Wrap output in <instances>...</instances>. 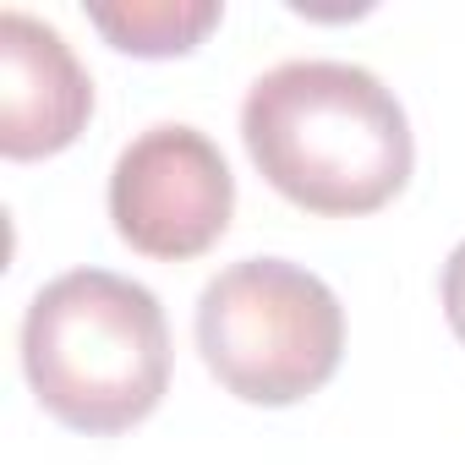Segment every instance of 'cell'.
<instances>
[{
  "instance_id": "1",
  "label": "cell",
  "mask_w": 465,
  "mask_h": 465,
  "mask_svg": "<svg viewBox=\"0 0 465 465\" xmlns=\"http://www.w3.org/2000/svg\"><path fill=\"white\" fill-rule=\"evenodd\" d=\"M242 137L280 197L329 219L383 208L411 175L400 99L345 61H285L263 72L242 104Z\"/></svg>"
},
{
  "instance_id": "2",
  "label": "cell",
  "mask_w": 465,
  "mask_h": 465,
  "mask_svg": "<svg viewBox=\"0 0 465 465\" xmlns=\"http://www.w3.org/2000/svg\"><path fill=\"white\" fill-rule=\"evenodd\" d=\"M39 405L77 432H126L170 389V329L153 291L110 269L50 280L23 318Z\"/></svg>"
},
{
  "instance_id": "3",
  "label": "cell",
  "mask_w": 465,
  "mask_h": 465,
  "mask_svg": "<svg viewBox=\"0 0 465 465\" xmlns=\"http://www.w3.org/2000/svg\"><path fill=\"white\" fill-rule=\"evenodd\" d=\"M197 345L236 400L296 405L334 378L345 312L318 274L285 258H247L208 280L197 302Z\"/></svg>"
},
{
  "instance_id": "4",
  "label": "cell",
  "mask_w": 465,
  "mask_h": 465,
  "mask_svg": "<svg viewBox=\"0 0 465 465\" xmlns=\"http://www.w3.org/2000/svg\"><path fill=\"white\" fill-rule=\"evenodd\" d=\"M236 208L224 153L197 126H148L110 175V219L143 258L186 263L208 252Z\"/></svg>"
},
{
  "instance_id": "5",
  "label": "cell",
  "mask_w": 465,
  "mask_h": 465,
  "mask_svg": "<svg viewBox=\"0 0 465 465\" xmlns=\"http://www.w3.org/2000/svg\"><path fill=\"white\" fill-rule=\"evenodd\" d=\"M88 115L94 83L77 66L72 45L28 12H0V153H61L77 143Z\"/></svg>"
},
{
  "instance_id": "6",
  "label": "cell",
  "mask_w": 465,
  "mask_h": 465,
  "mask_svg": "<svg viewBox=\"0 0 465 465\" xmlns=\"http://www.w3.org/2000/svg\"><path fill=\"white\" fill-rule=\"evenodd\" d=\"M88 23L126 55H186L213 23L219 6L213 0H132V6H94Z\"/></svg>"
},
{
  "instance_id": "7",
  "label": "cell",
  "mask_w": 465,
  "mask_h": 465,
  "mask_svg": "<svg viewBox=\"0 0 465 465\" xmlns=\"http://www.w3.org/2000/svg\"><path fill=\"white\" fill-rule=\"evenodd\" d=\"M443 312H449V329L460 334V345H465V242L449 252V263H443Z\"/></svg>"
}]
</instances>
